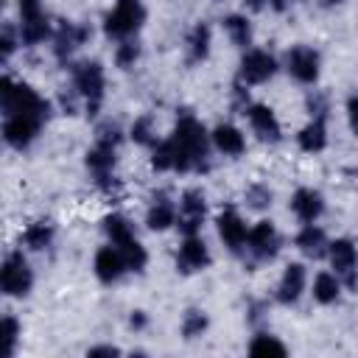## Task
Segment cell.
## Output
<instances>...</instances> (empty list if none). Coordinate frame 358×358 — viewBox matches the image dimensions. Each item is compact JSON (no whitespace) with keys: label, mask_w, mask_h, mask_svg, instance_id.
Instances as JSON below:
<instances>
[{"label":"cell","mask_w":358,"mask_h":358,"mask_svg":"<svg viewBox=\"0 0 358 358\" xmlns=\"http://www.w3.org/2000/svg\"><path fill=\"white\" fill-rule=\"evenodd\" d=\"M215 224H218V235H221V241L227 243V249L235 252V255H241L243 246H246L249 229H246L243 218L238 215V210H235V207H224Z\"/></svg>","instance_id":"obj_15"},{"label":"cell","mask_w":358,"mask_h":358,"mask_svg":"<svg viewBox=\"0 0 358 358\" xmlns=\"http://www.w3.org/2000/svg\"><path fill=\"white\" fill-rule=\"evenodd\" d=\"M296 143L302 151L308 154H316L327 145V126H324V117H310V123L296 134Z\"/></svg>","instance_id":"obj_24"},{"label":"cell","mask_w":358,"mask_h":358,"mask_svg":"<svg viewBox=\"0 0 358 358\" xmlns=\"http://www.w3.org/2000/svg\"><path fill=\"white\" fill-rule=\"evenodd\" d=\"M87 355H90V358H98V355H120V350L103 344V347H92V350H87Z\"/></svg>","instance_id":"obj_40"},{"label":"cell","mask_w":358,"mask_h":358,"mask_svg":"<svg viewBox=\"0 0 358 358\" xmlns=\"http://www.w3.org/2000/svg\"><path fill=\"white\" fill-rule=\"evenodd\" d=\"M117 145L112 143H103V140H95V145L87 151V168L95 179V185L103 190V193H112L117 187L115 182V162H117Z\"/></svg>","instance_id":"obj_5"},{"label":"cell","mask_w":358,"mask_h":358,"mask_svg":"<svg viewBox=\"0 0 358 358\" xmlns=\"http://www.w3.org/2000/svg\"><path fill=\"white\" fill-rule=\"evenodd\" d=\"M294 243H296V249H299L302 255H308V257H322L324 249H327L324 229L316 227V224H305V227L299 229V235L294 238Z\"/></svg>","instance_id":"obj_23"},{"label":"cell","mask_w":358,"mask_h":358,"mask_svg":"<svg viewBox=\"0 0 358 358\" xmlns=\"http://www.w3.org/2000/svg\"><path fill=\"white\" fill-rule=\"evenodd\" d=\"M22 39H17V31H14V25L11 22H6L3 25V34H0V45H3V59L8 62L11 59V53L17 50V45H20Z\"/></svg>","instance_id":"obj_37"},{"label":"cell","mask_w":358,"mask_h":358,"mask_svg":"<svg viewBox=\"0 0 358 358\" xmlns=\"http://www.w3.org/2000/svg\"><path fill=\"white\" fill-rule=\"evenodd\" d=\"M338 294H341V280H338V274H327V271L316 274V280H313V299H316V302L330 305V302L338 299Z\"/></svg>","instance_id":"obj_28"},{"label":"cell","mask_w":358,"mask_h":358,"mask_svg":"<svg viewBox=\"0 0 358 358\" xmlns=\"http://www.w3.org/2000/svg\"><path fill=\"white\" fill-rule=\"evenodd\" d=\"M305 280H308L305 266L302 263H288L285 271H282V280L277 285V302L280 305H294L305 291Z\"/></svg>","instance_id":"obj_20"},{"label":"cell","mask_w":358,"mask_h":358,"mask_svg":"<svg viewBox=\"0 0 358 358\" xmlns=\"http://www.w3.org/2000/svg\"><path fill=\"white\" fill-rule=\"evenodd\" d=\"M308 112H310V117H327V112H330V106H327V95L324 92H308Z\"/></svg>","instance_id":"obj_38"},{"label":"cell","mask_w":358,"mask_h":358,"mask_svg":"<svg viewBox=\"0 0 358 358\" xmlns=\"http://www.w3.org/2000/svg\"><path fill=\"white\" fill-rule=\"evenodd\" d=\"M294 3H296V0H268V6H271L274 11H285V8L294 6Z\"/></svg>","instance_id":"obj_42"},{"label":"cell","mask_w":358,"mask_h":358,"mask_svg":"<svg viewBox=\"0 0 358 358\" xmlns=\"http://www.w3.org/2000/svg\"><path fill=\"white\" fill-rule=\"evenodd\" d=\"M282 246V238L277 232V227L271 221H257L252 229H249V238H246V249L255 260H271L277 257Z\"/></svg>","instance_id":"obj_11"},{"label":"cell","mask_w":358,"mask_h":358,"mask_svg":"<svg viewBox=\"0 0 358 358\" xmlns=\"http://www.w3.org/2000/svg\"><path fill=\"white\" fill-rule=\"evenodd\" d=\"M243 115H249V126H252V131L263 143H280L282 129H280V120L271 112V106H266V103H249V109Z\"/></svg>","instance_id":"obj_17"},{"label":"cell","mask_w":358,"mask_h":358,"mask_svg":"<svg viewBox=\"0 0 358 358\" xmlns=\"http://www.w3.org/2000/svg\"><path fill=\"white\" fill-rule=\"evenodd\" d=\"M246 204L255 207V210L271 207V190H268L266 185H252V187L246 190Z\"/></svg>","instance_id":"obj_36"},{"label":"cell","mask_w":358,"mask_h":358,"mask_svg":"<svg viewBox=\"0 0 358 358\" xmlns=\"http://www.w3.org/2000/svg\"><path fill=\"white\" fill-rule=\"evenodd\" d=\"M0 336H3V355L11 358L14 350H17V341H20V322H17L14 316H3V330H0Z\"/></svg>","instance_id":"obj_34"},{"label":"cell","mask_w":358,"mask_h":358,"mask_svg":"<svg viewBox=\"0 0 358 358\" xmlns=\"http://www.w3.org/2000/svg\"><path fill=\"white\" fill-rule=\"evenodd\" d=\"M285 70L299 84H316V78H319V53L308 45H294L285 53Z\"/></svg>","instance_id":"obj_12"},{"label":"cell","mask_w":358,"mask_h":358,"mask_svg":"<svg viewBox=\"0 0 358 358\" xmlns=\"http://www.w3.org/2000/svg\"><path fill=\"white\" fill-rule=\"evenodd\" d=\"M73 87L78 90L84 106H87V115H98L101 109V101H103V87H106V78H103V67L101 62H78L73 64Z\"/></svg>","instance_id":"obj_3"},{"label":"cell","mask_w":358,"mask_h":358,"mask_svg":"<svg viewBox=\"0 0 358 358\" xmlns=\"http://www.w3.org/2000/svg\"><path fill=\"white\" fill-rule=\"evenodd\" d=\"M0 285L8 296H25L34 285V271L25 260V255L17 249V252H8L6 260H3V268H0Z\"/></svg>","instance_id":"obj_6"},{"label":"cell","mask_w":358,"mask_h":358,"mask_svg":"<svg viewBox=\"0 0 358 358\" xmlns=\"http://www.w3.org/2000/svg\"><path fill=\"white\" fill-rule=\"evenodd\" d=\"M126 271H129V266H126V260H123V255H120V249H117L115 243H112V246H101V249L95 252V277H98L101 282L112 285V282H117Z\"/></svg>","instance_id":"obj_18"},{"label":"cell","mask_w":358,"mask_h":358,"mask_svg":"<svg viewBox=\"0 0 358 358\" xmlns=\"http://www.w3.org/2000/svg\"><path fill=\"white\" fill-rule=\"evenodd\" d=\"M347 117H350L352 131L358 134V95H350V98H347Z\"/></svg>","instance_id":"obj_39"},{"label":"cell","mask_w":358,"mask_h":358,"mask_svg":"<svg viewBox=\"0 0 358 358\" xmlns=\"http://www.w3.org/2000/svg\"><path fill=\"white\" fill-rule=\"evenodd\" d=\"M210 266V249L199 235H185L179 252H176V268L182 274H193Z\"/></svg>","instance_id":"obj_16"},{"label":"cell","mask_w":358,"mask_h":358,"mask_svg":"<svg viewBox=\"0 0 358 358\" xmlns=\"http://www.w3.org/2000/svg\"><path fill=\"white\" fill-rule=\"evenodd\" d=\"M341 3H344V0H322L324 8H330V6H341Z\"/></svg>","instance_id":"obj_44"},{"label":"cell","mask_w":358,"mask_h":358,"mask_svg":"<svg viewBox=\"0 0 358 358\" xmlns=\"http://www.w3.org/2000/svg\"><path fill=\"white\" fill-rule=\"evenodd\" d=\"M210 53V25L207 22H196L193 31L187 34V62L199 64L204 62Z\"/></svg>","instance_id":"obj_25"},{"label":"cell","mask_w":358,"mask_h":358,"mask_svg":"<svg viewBox=\"0 0 358 358\" xmlns=\"http://www.w3.org/2000/svg\"><path fill=\"white\" fill-rule=\"evenodd\" d=\"M266 3H268V0H246V6H249V8H255V11H260Z\"/></svg>","instance_id":"obj_43"},{"label":"cell","mask_w":358,"mask_h":358,"mask_svg":"<svg viewBox=\"0 0 358 358\" xmlns=\"http://www.w3.org/2000/svg\"><path fill=\"white\" fill-rule=\"evenodd\" d=\"M145 224L154 232H162V229H168V227L176 224V204L171 201V196L165 190L154 193V199L148 204V213H145Z\"/></svg>","instance_id":"obj_21"},{"label":"cell","mask_w":358,"mask_h":358,"mask_svg":"<svg viewBox=\"0 0 358 358\" xmlns=\"http://www.w3.org/2000/svg\"><path fill=\"white\" fill-rule=\"evenodd\" d=\"M42 123H45V120L31 117V115H6V120H3V140H6L11 148L22 151V148H28V145L36 140Z\"/></svg>","instance_id":"obj_10"},{"label":"cell","mask_w":358,"mask_h":358,"mask_svg":"<svg viewBox=\"0 0 358 358\" xmlns=\"http://www.w3.org/2000/svg\"><path fill=\"white\" fill-rule=\"evenodd\" d=\"M204 330H207V313L190 308V310L185 313V319H182V336L190 341V338H199Z\"/></svg>","instance_id":"obj_32"},{"label":"cell","mask_w":358,"mask_h":358,"mask_svg":"<svg viewBox=\"0 0 358 358\" xmlns=\"http://www.w3.org/2000/svg\"><path fill=\"white\" fill-rule=\"evenodd\" d=\"M145 20V8L140 0H117L115 8L103 17V34L109 39H131Z\"/></svg>","instance_id":"obj_4"},{"label":"cell","mask_w":358,"mask_h":358,"mask_svg":"<svg viewBox=\"0 0 358 358\" xmlns=\"http://www.w3.org/2000/svg\"><path fill=\"white\" fill-rule=\"evenodd\" d=\"M103 232H106V238H109L115 246H120V243H126V241H131V238H134L129 218H126V215H120V213H112V215H106V218H103Z\"/></svg>","instance_id":"obj_29"},{"label":"cell","mask_w":358,"mask_h":358,"mask_svg":"<svg viewBox=\"0 0 358 358\" xmlns=\"http://www.w3.org/2000/svg\"><path fill=\"white\" fill-rule=\"evenodd\" d=\"M291 210L302 224H316V218L324 213V199L313 187H299L291 196Z\"/></svg>","instance_id":"obj_19"},{"label":"cell","mask_w":358,"mask_h":358,"mask_svg":"<svg viewBox=\"0 0 358 358\" xmlns=\"http://www.w3.org/2000/svg\"><path fill=\"white\" fill-rule=\"evenodd\" d=\"M151 165L157 171H207L210 168V134L204 126L190 115L182 112L173 134L154 145Z\"/></svg>","instance_id":"obj_1"},{"label":"cell","mask_w":358,"mask_h":358,"mask_svg":"<svg viewBox=\"0 0 358 358\" xmlns=\"http://www.w3.org/2000/svg\"><path fill=\"white\" fill-rule=\"evenodd\" d=\"M210 137H213V145H215L221 154H227V157H241V154L246 151V140H243L241 129H235L232 123L215 126Z\"/></svg>","instance_id":"obj_22"},{"label":"cell","mask_w":358,"mask_h":358,"mask_svg":"<svg viewBox=\"0 0 358 358\" xmlns=\"http://www.w3.org/2000/svg\"><path fill=\"white\" fill-rule=\"evenodd\" d=\"M3 115H31V117L48 120L50 103L39 98L25 81L3 78Z\"/></svg>","instance_id":"obj_2"},{"label":"cell","mask_w":358,"mask_h":358,"mask_svg":"<svg viewBox=\"0 0 358 358\" xmlns=\"http://www.w3.org/2000/svg\"><path fill=\"white\" fill-rule=\"evenodd\" d=\"M277 73V59L268 50H246L241 59V81L266 84Z\"/></svg>","instance_id":"obj_14"},{"label":"cell","mask_w":358,"mask_h":358,"mask_svg":"<svg viewBox=\"0 0 358 358\" xmlns=\"http://www.w3.org/2000/svg\"><path fill=\"white\" fill-rule=\"evenodd\" d=\"M53 235H56V227H53L50 221H34V224H28V227H25V232H22L20 243H25V246H28V249H34V252H42V249H48V246H50Z\"/></svg>","instance_id":"obj_26"},{"label":"cell","mask_w":358,"mask_h":358,"mask_svg":"<svg viewBox=\"0 0 358 358\" xmlns=\"http://www.w3.org/2000/svg\"><path fill=\"white\" fill-rule=\"evenodd\" d=\"M20 6V39L25 45H39L50 36V20L42 11V0H17Z\"/></svg>","instance_id":"obj_7"},{"label":"cell","mask_w":358,"mask_h":358,"mask_svg":"<svg viewBox=\"0 0 358 358\" xmlns=\"http://www.w3.org/2000/svg\"><path fill=\"white\" fill-rule=\"evenodd\" d=\"M207 215V199L201 190L190 187L182 193L179 207H176V227L182 229V235H199L201 224Z\"/></svg>","instance_id":"obj_8"},{"label":"cell","mask_w":358,"mask_h":358,"mask_svg":"<svg viewBox=\"0 0 358 358\" xmlns=\"http://www.w3.org/2000/svg\"><path fill=\"white\" fill-rule=\"evenodd\" d=\"M224 31L229 34L232 45H238V48H249L252 45V22L243 14H227L224 17Z\"/></svg>","instance_id":"obj_27"},{"label":"cell","mask_w":358,"mask_h":358,"mask_svg":"<svg viewBox=\"0 0 358 358\" xmlns=\"http://www.w3.org/2000/svg\"><path fill=\"white\" fill-rule=\"evenodd\" d=\"M327 255H330V263H333L338 280L347 288H355L358 285V252H355L352 241L336 238L333 243H327Z\"/></svg>","instance_id":"obj_9"},{"label":"cell","mask_w":358,"mask_h":358,"mask_svg":"<svg viewBox=\"0 0 358 358\" xmlns=\"http://www.w3.org/2000/svg\"><path fill=\"white\" fill-rule=\"evenodd\" d=\"M90 36H92V31L84 22H67V20L59 22V28L53 34V53H56V59L67 62Z\"/></svg>","instance_id":"obj_13"},{"label":"cell","mask_w":358,"mask_h":358,"mask_svg":"<svg viewBox=\"0 0 358 358\" xmlns=\"http://www.w3.org/2000/svg\"><path fill=\"white\" fill-rule=\"evenodd\" d=\"M137 59H140V45L134 39H123L117 45V50H115V64L120 70H129V67H134Z\"/></svg>","instance_id":"obj_35"},{"label":"cell","mask_w":358,"mask_h":358,"mask_svg":"<svg viewBox=\"0 0 358 358\" xmlns=\"http://www.w3.org/2000/svg\"><path fill=\"white\" fill-rule=\"evenodd\" d=\"M145 322H148V319H145V313H143V310H134V313L129 316V324H131L134 330H143V327H145Z\"/></svg>","instance_id":"obj_41"},{"label":"cell","mask_w":358,"mask_h":358,"mask_svg":"<svg viewBox=\"0 0 358 358\" xmlns=\"http://www.w3.org/2000/svg\"><path fill=\"white\" fill-rule=\"evenodd\" d=\"M249 352L252 355H285V344L277 338V336H268V333H257L249 344Z\"/></svg>","instance_id":"obj_31"},{"label":"cell","mask_w":358,"mask_h":358,"mask_svg":"<svg viewBox=\"0 0 358 358\" xmlns=\"http://www.w3.org/2000/svg\"><path fill=\"white\" fill-rule=\"evenodd\" d=\"M131 140L134 143H140V145H157V134H154V120H151V115H143V117H137L134 123H131Z\"/></svg>","instance_id":"obj_33"},{"label":"cell","mask_w":358,"mask_h":358,"mask_svg":"<svg viewBox=\"0 0 358 358\" xmlns=\"http://www.w3.org/2000/svg\"><path fill=\"white\" fill-rule=\"evenodd\" d=\"M117 249H120V255H123V260H126L129 271H143V268H145L148 255H145V249H143V243H140L137 238H131V241L120 243Z\"/></svg>","instance_id":"obj_30"}]
</instances>
